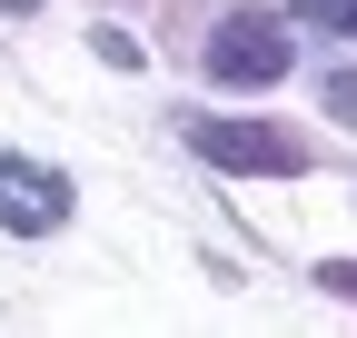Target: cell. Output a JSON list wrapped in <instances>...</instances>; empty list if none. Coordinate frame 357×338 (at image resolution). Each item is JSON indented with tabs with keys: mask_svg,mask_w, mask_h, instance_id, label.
<instances>
[{
	"mask_svg": "<svg viewBox=\"0 0 357 338\" xmlns=\"http://www.w3.org/2000/svg\"><path fill=\"white\" fill-rule=\"evenodd\" d=\"M328 119H347V130H357V70H337V80H328Z\"/></svg>",
	"mask_w": 357,
	"mask_h": 338,
	"instance_id": "cell-5",
	"label": "cell"
},
{
	"mask_svg": "<svg viewBox=\"0 0 357 338\" xmlns=\"http://www.w3.org/2000/svg\"><path fill=\"white\" fill-rule=\"evenodd\" d=\"M0 10H40V0H0Z\"/></svg>",
	"mask_w": 357,
	"mask_h": 338,
	"instance_id": "cell-7",
	"label": "cell"
},
{
	"mask_svg": "<svg viewBox=\"0 0 357 338\" xmlns=\"http://www.w3.org/2000/svg\"><path fill=\"white\" fill-rule=\"evenodd\" d=\"M60 219H70V179L20 159V149H0V229L10 239H50Z\"/></svg>",
	"mask_w": 357,
	"mask_h": 338,
	"instance_id": "cell-3",
	"label": "cell"
},
{
	"mask_svg": "<svg viewBox=\"0 0 357 338\" xmlns=\"http://www.w3.org/2000/svg\"><path fill=\"white\" fill-rule=\"evenodd\" d=\"M318 288H337V299H357V259H328V269H318Z\"/></svg>",
	"mask_w": 357,
	"mask_h": 338,
	"instance_id": "cell-6",
	"label": "cell"
},
{
	"mask_svg": "<svg viewBox=\"0 0 357 338\" xmlns=\"http://www.w3.org/2000/svg\"><path fill=\"white\" fill-rule=\"evenodd\" d=\"M189 149L208 169H238V179H298L307 169V140L278 119H189Z\"/></svg>",
	"mask_w": 357,
	"mask_h": 338,
	"instance_id": "cell-2",
	"label": "cell"
},
{
	"mask_svg": "<svg viewBox=\"0 0 357 338\" xmlns=\"http://www.w3.org/2000/svg\"><path fill=\"white\" fill-rule=\"evenodd\" d=\"M298 20H318V30H357V0H298Z\"/></svg>",
	"mask_w": 357,
	"mask_h": 338,
	"instance_id": "cell-4",
	"label": "cell"
},
{
	"mask_svg": "<svg viewBox=\"0 0 357 338\" xmlns=\"http://www.w3.org/2000/svg\"><path fill=\"white\" fill-rule=\"evenodd\" d=\"M288 60H298V40H288L278 10H229L208 30V80L218 90H268V80H288Z\"/></svg>",
	"mask_w": 357,
	"mask_h": 338,
	"instance_id": "cell-1",
	"label": "cell"
}]
</instances>
